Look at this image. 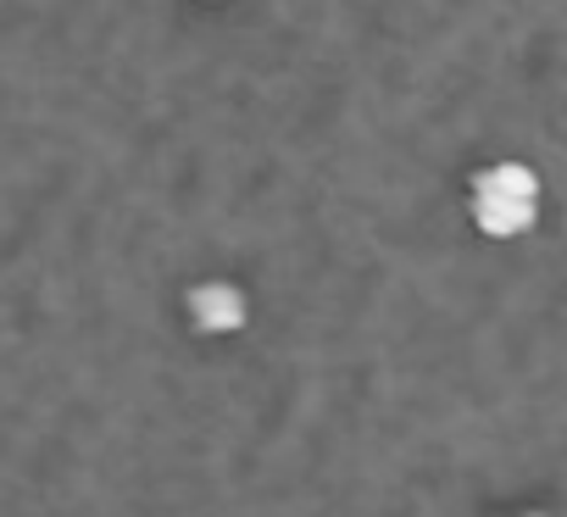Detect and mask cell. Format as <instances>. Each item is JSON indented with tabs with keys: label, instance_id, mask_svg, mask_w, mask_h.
I'll return each instance as SVG.
<instances>
[{
	"label": "cell",
	"instance_id": "cell-1",
	"mask_svg": "<svg viewBox=\"0 0 567 517\" xmlns=\"http://www.w3.org/2000/svg\"><path fill=\"white\" fill-rule=\"evenodd\" d=\"M545 211V184L528 162H484L473 178H467V217L484 239H523L534 234Z\"/></svg>",
	"mask_w": 567,
	"mask_h": 517
},
{
	"label": "cell",
	"instance_id": "cell-2",
	"mask_svg": "<svg viewBox=\"0 0 567 517\" xmlns=\"http://www.w3.org/2000/svg\"><path fill=\"white\" fill-rule=\"evenodd\" d=\"M184 318L200 340H234L250 323V296L234 279H195L184 296Z\"/></svg>",
	"mask_w": 567,
	"mask_h": 517
},
{
	"label": "cell",
	"instance_id": "cell-3",
	"mask_svg": "<svg viewBox=\"0 0 567 517\" xmlns=\"http://www.w3.org/2000/svg\"><path fill=\"white\" fill-rule=\"evenodd\" d=\"M517 517H545V511H517Z\"/></svg>",
	"mask_w": 567,
	"mask_h": 517
},
{
	"label": "cell",
	"instance_id": "cell-4",
	"mask_svg": "<svg viewBox=\"0 0 567 517\" xmlns=\"http://www.w3.org/2000/svg\"><path fill=\"white\" fill-rule=\"evenodd\" d=\"M200 7H217V0H200Z\"/></svg>",
	"mask_w": 567,
	"mask_h": 517
}]
</instances>
